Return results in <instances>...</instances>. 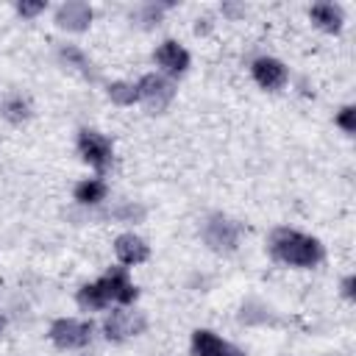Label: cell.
<instances>
[{"label":"cell","instance_id":"cell-1","mask_svg":"<svg viewBox=\"0 0 356 356\" xmlns=\"http://www.w3.org/2000/svg\"><path fill=\"white\" fill-rule=\"evenodd\" d=\"M270 250H273L275 259H281L286 264H295V267H314L323 259V245L314 236H306V234H298V231H286V228L273 234Z\"/></svg>","mask_w":356,"mask_h":356},{"label":"cell","instance_id":"cell-2","mask_svg":"<svg viewBox=\"0 0 356 356\" xmlns=\"http://www.w3.org/2000/svg\"><path fill=\"white\" fill-rule=\"evenodd\" d=\"M203 239L209 248H214L217 253H228L236 248L239 242V225L222 214H211L206 222H203Z\"/></svg>","mask_w":356,"mask_h":356},{"label":"cell","instance_id":"cell-3","mask_svg":"<svg viewBox=\"0 0 356 356\" xmlns=\"http://www.w3.org/2000/svg\"><path fill=\"white\" fill-rule=\"evenodd\" d=\"M78 150H81L83 161H89L95 170H106L111 161V142L97 131L83 128L78 134Z\"/></svg>","mask_w":356,"mask_h":356},{"label":"cell","instance_id":"cell-4","mask_svg":"<svg viewBox=\"0 0 356 356\" xmlns=\"http://www.w3.org/2000/svg\"><path fill=\"white\" fill-rule=\"evenodd\" d=\"M50 339L58 348H83L92 339V323H81V320H56L50 325Z\"/></svg>","mask_w":356,"mask_h":356},{"label":"cell","instance_id":"cell-5","mask_svg":"<svg viewBox=\"0 0 356 356\" xmlns=\"http://www.w3.org/2000/svg\"><path fill=\"white\" fill-rule=\"evenodd\" d=\"M145 328V317L139 312H111L103 323V331L108 339L120 342V339H128V337H136L139 331Z\"/></svg>","mask_w":356,"mask_h":356},{"label":"cell","instance_id":"cell-6","mask_svg":"<svg viewBox=\"0 0 356 356\" xmlns=\"http://www.w3.org/2000/svg\"><path fill=\"white\" fill-rule=\"evenodd\" d=\"M136 86H139V97H142L150 108H156V111H161V108L172 100V95H175L172 83H170L167 78H161V75H145Z\"/></svg>","mask_w":356,"mask_h":356},{"label":"cell","instance_id":"cell-7","mask_svg":"<svg viewBox=\"0 0 356 356\" xmlns=\"http://www.w3.org/2000/svg\"><path fill=\"white\" fill-rule=\"evenodd\" d=\"M192 353L195 356H245L242 350H236L234 345H228L225 339H220L206 328H197L192 334Z\"/></svg>","mask_w":356,"mask_h":356},{"label":"cell","instance_id":"cell-8","mask_svg":"<svg viewBox=\"0 0 356 356\" xmlns=\"http://www.w3.org/2000/svg\"><path fill=\"white\" fill-rule=\"evenodd\" d=\"M97 286L103 289L106 300H120V303L136 300V286L128 281L125 270H111V273H106V275L97 281Z\"/></svg>","mask_w":356,"mask_h":356},{"label":"cell","instance_id":"cell-9","mask_svg":"<svg viewBox=\"0 0 356 356\" xmlns=\"http://www.w3.org/2000/svg\"><path fill=\"white\" fill-rule=\"evenodd\" d=\"M153 58H156V64L164 67L170 75H181V72H186V67H189V53H186L178 42H172V39L161 42L159 50L153 53Z\"/></svg>","mask_w":356,"mask_h":356},{"label":"cell","instance_id":"cell-10","mask_svg":"<svg viewBox=\"0 0 356 356\" xmlns=\"http://www.w3.org/2000/svg\"><path fill=\"white\" fill-rule=\"evenodd\" d=\"M56 22L67 31H86L92 22V8L81 0H70L56 11Z\"/></svg>","mask_w":356,"mask_h":356},{"label":"cell","instance_id":"cell-11","mask_svg":"<svg viewBox=\"0 0 356 356\" xmlns=\"http://www.w3.org/2000/svg\"><path fill=\"white\" fill-rule=\"evenodd\" d=\"M253 78L264 89H278L286 83V67L278 58H256L253 61Z\"/></svg>","mask_w":356,"mask_h":356},{"label":"cell","instance_id":"cell-12","mask_svg":"<svg viewBox=\"0 0 356 356\" xmlns=\"http://www.w3.org/2000/svg\"><path fill=\"white\" fill-rule=\"evenodd\" d=\"M114 250H117V259L122 264H139L147 259V245L134 234H120L114 242Z\"/></svg>","mask_w":356,"mask_h":356},{"label":"cell","instance_id":"cell-13","mask_svg":"<svg viewBox=\"0 0 356 356\" xmlns=\"http://www.w3.org/2000/svg\"><path fill=\"white\" fill-rule=\"evenodd\" d=\"M309 17H312L323 31L337 33V31L342 28V8L334 6V3H317V6H312Z\"/></svg>","mask_w":356,"mask_h":356},{"label":"cell","instance_id":"cell-14","mask_svg":"<svg viewBox=\"0 0 356 356\" xmlns=\"http://www.w3.org/2000/svg\"><path fill=\"white\" fill-rule=\"evenodd\" d=\"M106 197V184L97 181V178H89V181H81L75 186V200L83 203V206H92V203H100Z\"/></svg>","mask_w":356,"mask_h":356},{"label":"cell","instance_id":"cell-15","mask_svg":"<svg viewBox=\"0 0 356 356\" xmlns=\"http://www.w3.org/2000/svg\"><path fill=\"white\" fill-rule=\"evenodd\" d=\"M0 111H3V117H6V120H11V122H22V120H28L31 106H28V100H22L19 95H11V97H6V100H3Z\"/></svg>","mask_w":356,"mask_h":356},{"label":"cell","instance_id":"cell-16","mask_svg":"<svg viewBox=\"0 0 356 356\" xmlns=\"http://www.w3.org/2000/svg\"><path fill=\"white\" fill-rule=\"evenodd\" d=\"M108 97L120 106H131L139 100V86L136 83H128V81H117L108 86Z\"/></svg>","mask_w":356,"mask_h":356},{"label":"cell","instance_id":"cell-17","mask_svg":"<svg viewBox=\"0 0 356 356\" xmlns=\"http://www.w3.org/2000/svg\"><path fill=\"white\" fill-rule=\"evenodd\" d=\"M78 303H81L83 309H103L108 300H106L103 289H100L97 281H95V284H86V286L78 289Z\"/></svg>","mask_w":356,"mask_h":356},{"label":"cell","instance_id":"cell-18","mask_svg":"<svg viewBox=\"0 0 356 356\" xmlns=\"http://www.w3.org/2000/svg\"><path fill=\"white\" fill-rule=\"evenodd\" d=\"M337 125L348 134H356V108L353 106H345L339 114H337Z\"/></svg>","mask_w":356,"mask_h":356},{"label":"cell","instance_id":"cell-19","mask_svg":"<svg viewBox=\"0 0 356 356\" xmlns=\"http://www.w3.org/2000/svg\"><path fill=\"white\" fill-rule=\"evenodd\" d=\"M61 58L72 61V64H75L78 70H83V72L89 75V61H86V58H83V56H81V53H78L75 47H64V50H61Z\"/></svg>","mask_w":356,"mask_h":356},{"label":"cell","instance_id":"cell-20","mask_svg":"<svg viewBox=\"0 0 356 356\" xmlns=\"http://www.w3.org/2000/svg\"><path fill=\"white\" fill-rule=\"evenodd\" d=\"M17 11H19L22 17H33V14L44 11V3H17Z\"/></svg>","mask_w":356,"mask_h":356},{"label":"cell","instance_id":"cell-21","mask_svg":"<svg viewBox=\"0 0 356 356\" xmlns=\"http://www.w3.org/2000/svg\"><path fill=\"white\" fill-rule=\"evenodd\" d=\"M342 292H345L348 298H353V275H348V278L342 281Z\"/></svg>","mask_w":356,"mask_h":356}]
</instances>
